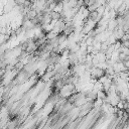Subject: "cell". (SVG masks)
I'll return each mask as SVG.
<instances>
[{
	"label": "cell",
	"instance_id": "cell-2",
	"mask_svg": "<svg viewBox=\"0 0 129 129\" xmlns=\"http://www.w3.org/2000/svg\"><path fill=\"white\" fill-rule=\"evenodd\" d=\"M57 36H58V35H57L55 32L49 31V32L46 33V40H51V39H53V38H55V37H57Z\"/></svg>",
	"mask_w": 129,
	"mask_h": 129
},
{
	"label": "cell",
	"instance_id": "cell-3",
	"mask_svg": "<svg viewBox=\"0 0 129 129\" xmlns=\"http://www.w3.org/2000/svg\"><path fill=\"white\" fill-rule=\"evenodd\" d=\"M42 1H44V2H47V1H48V0H42Z\"/></svg>",
	"mask_w": 129,
	"mask_h": 129
},
{
	"label": "cell",
	"instance_id": "cell-1",
	"mask_svg": "<svg viewBox=\"0 0 129 129\" xmlns=\"http://www.w3.org/2000/svg\"><path fill=\"white\" fill-rule=\"evenodd\" d=\"M53 11L58 12V13H61V12L63 11V3H62V2H57V3H56V6H55V8H54Z\"/></svg>",
	"mask_w": 129,
	"mask_h": 129
}]
</instances>
